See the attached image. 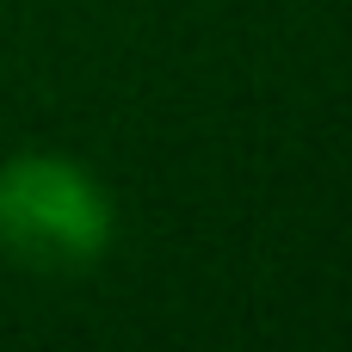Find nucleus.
I'll use <instances>...</instances> for the list:
<instances>
[{"label": "nucleus", "mask_w": 352, "mask_h": 352, "mask_svg": "<svg viewBox=\"0 0 352 352\" xmlns=\"http://www.w3.org/2000/svg\"><path fill=\"white\" fill-rule=\"evenodd\" d=\"M111 241L105 186L68 155H12L0 167V248L37 272H80Z\"/></svg>", "instance_id": "obj_1"}]
</instances>
